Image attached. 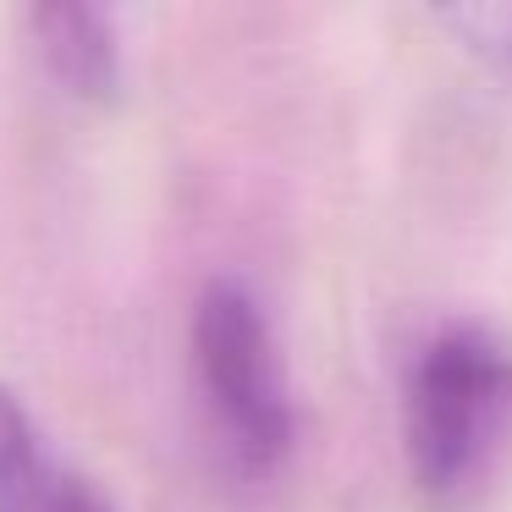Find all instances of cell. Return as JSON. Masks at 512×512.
<instances>
[{
	"label": "cell",
	"mask_w": 512,
	"mask_h": 512,
	"mask_svg": "<svg viewBox=\"0 0 512 512\" xmlns=\"http://www.w3.org/2000/svg\"><path fill=\"white\" fill-rule=\"evenodd\" d=\"M512 441V347L485 325L424 336L402 380L408 474L430 507L463 512L496 479Z\"/></svg>",
	"instance_id": "6da1fadb"
},
{
	"label": "cell",
	"mask_w": 512,
	"mask_h": 512,
	"mask_svg": "<svg viewBox=\"0 0 512 512\" xmlns=\"http://www.w3.org/2000/svg\"><path fill=\"white\" fill-rule=\"evenodd\" d=\"M193 369L221 446L237 474L270 479L287 468L298 441V408L281 369L276 336L254 292L237 281H210L193 309Z\"/></svg>",
	"instance_id": "7a4b0ae2"
},
{
	"label": "cell",
	"mask_w": 512,
	"mask_h": 512,
	"mask_svg": "<svg viewBox=\"0 0 512 512\" xmlns=\"http://www.w3.org/2000/svg\"><path fill=\"white\" fill-rule=\"evenodd\" d=\"M0 512H116L78 468L45 446L34 413L0 386Z\"/></svg>",
	"instance_id": "3957f363"
},
{
	"label": "cell",
	"mask_w": 512,
	"mask_h": 512,
	"mask_svg": "<svg viewBox=\"0 0 512 512\" xmlns=\"http://www.w3.org/2000/svg\"><path fill=\"white\" fill-rule=\"evenodd\" d=\"M28 34L45 72L78 100H111L122 89V50L116 28L94 6H39L28 12Z\"/></svg>",
	"instance_id": "277c9868"
},
{
	"label": "cell",
	"mask_w": 512,
	"mask_h": 512,
	"mask_svg": "<svg viewBox=\"0 0 512 512\" xmlns=\"http://www.w3.org/2000/svg\"><path fill=\"white\" fill-rule=\"evenodd\" d=\"M441 23L479 56L512 61V6H452L441 12Z\"/></svg>",
	"instance_id": "5b68a950"
}]
</instances>
